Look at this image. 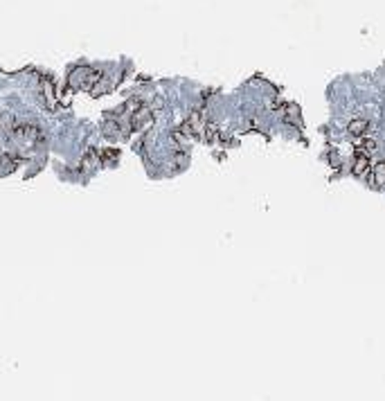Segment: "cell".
Returning a JSON list of instances; mask_svg holds the SVG:
<instances>
[{"label": "cell", "mask_w": 385, "mask_h": 401, "mask_svg": "<svg viewBox=\"0 0 385 401\" xmlns=\"http://www.w3.org/2000/svg\"><path fill=\"white\" fill-rule=\"evenodd\" d=\"M102 72L90 66H79L70 72L68 77V88L70 90H92L102 81Z\"/></svg>", "instance_id": "cell-1"}, {"label": "cell", "mask_w": 385, "mask_h": 401, "mask_svg": "<svg viewBox=\"0 0 385 401\" xmlns=\"http://www.w3.org/2000/svg\"><path fill=\"white\" fill-rule=\"evenodd\" d=\"M151 122H154V113H151L149 106H144L140 102L128 113V129L131 131H144L146 126H151Z\"/></svg>", "instance_id": "cell-2"}, {"label": "cell", "mask_w": 385, "mask_h": 401, "mask_svg": "<svg viewBox=\"0 0 385 401\" xmlns=\"http://www.w3.org/2000/svg\"><path fill=\"white\" fill-rule=\"evenodd\" d=\"M41 95H43L46 106L50 108V111H56V88H54V81L48 75L41 77Z\"/></svg>", "instance_id": "cell-3"}, {"label": "cell", "mask_w": 385, "mask_h": 401, "mask_svg": "<svg viewBox=\"0 0 385 401\" xmlns=\"http://www.w3.org/2000/svg\"><path fill=\"white\" fill-rule=\"evenodd\" d=\"M370 153L356 151V160H354V174L356 176H367L370 174Z\"/></svg>", "instance_id": "cell-4"}, {"label": "cell", "mask_w": 385, "mask_h": 401, "mask_svg": "<svg viewBox=\"0 0 385 401\" xmlns=\"http://www.w3.org/2000/svg\"><path fill=\"white\" fill-rule=\"evenodd\" d=\"M16 165H18V158L14 153H0V178L10 176L16 169Z\"/></svg>", "instance_id": "cell-5"}, {"label": "cell", "mask_w": 385, "mask_h": 401, "mask_svg": "<svg viewBox=\"0 0 385 401\" xmlns=\"http://www.w3.org/2000/svg\"><path fill=\"white\" fill-rule=\"evenodd\" d=\"M349 133L354 135V138H360V135H367L370 133V122L367 120H354V122H349Z\"/></svg>", "instance_id": "cell-6"}, {"label": "cell", "mask_w": 385, "mask_h": 401, "mask_svg": "<svg viewBox=\"0 0 385 401\" xmlns=\"http://www.w3.org/2000/svg\"><path fill=\"white\" fill-rule=\"evenodd\" d=\"M100 156H102V160H104L102 165H113V162L118 160L120 151H118V149H106V151H102Z\"/></svg>", "instance_id": "cell-7"}, {"label": "cell", "mask_w": 385, "mask_h": 401, "mask_svg": "<svg viewBox=\"0 0 385 401\" xmlns=\"http://www.w3.org/2000/svg\"><path fill=\"white\" fill-rule=\"evenodd\" d=\"M374 180L376 183H385V160L374 165Z\"/></svg>", "instance_id": "cell-8"}]
</instances>
